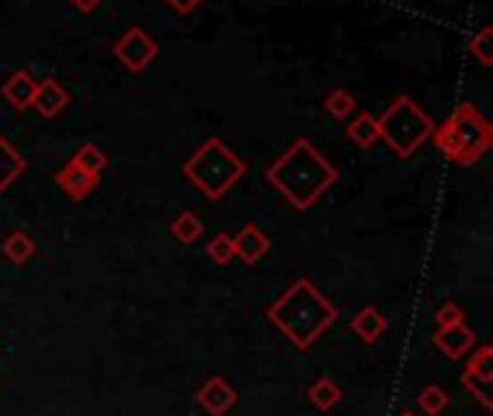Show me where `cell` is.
<instances>
[{"label": "cell", "mask_w": 493, "mask_h": 416, "mask_svg": "<svg viewBox=\"0 0 493 416\" xmlns=\"http://www.w3.org/2000/svg\"><path fill=\"white\" fill-rule=\"evenodd\" d=\"M266 179L294 212H309L332 186H338L341 171L309 139H294L292 148L266 168Z\"/></svg>", "instance_id": "6da1fadb"}, {"label": "cell", "mask_w": 493, "mask_h": 416, "mask_svg": "<svg viewBox=\"0 0 493 416\" xmlns=\"http://www.w3.org/2000/svg\"><path fill=\"white\" fill-rule=\"evenodd\" d=\"M341 318L338 307L320 292L309 278H298L268 307V321L298 350H309L315 341Z\"/></svg>", "instance_id": "7a4b0ae2"}, {"label": "cell", "mask_w": 493, "mask_h": 416, "mask_svg": "<svg viewBox=\"0 0 493 416\" xmlns=\"http://www.w3.org/2000/svg\"><path fill=\"white\" fill-rule=\"evenodd\" d=\"M430 139H433L436 151L445 154L450 162L471 168L493 148V128L482 116V110L471 102H464L453 110L448 121L433 128Z\"/></svg>", "instance_id": "3957f363"}, {"label": "cell", "mask_w": 493, "mask_h": 416, "mask_svg": "<svg viewBox=\"0 0 493 416\" xmlns=\"http://www.w3.org/2000/svg\"><path fill=\"white\" fill-rule=\"evenodd\" d=\"M249 165L234 154L223 139H205L196 148L188 162L182 165V177L196 191H202L208 200H223L226 194L245 177Z\"/></svg>", "instance_id": "277c9868"}, {"label": "cell", "mask_w": 493, "mask_h": 416, "mask_svg": "<svg viewBox=\"0 0 493 416\" xmlns=\"http://www.w3.org/2000/svg\"><path fill=\"white\" fill-rule=\"evenodd\" d=\"M433 119L424 113L410 96H399L392 99L390 107L378 116V139L387 142V148L401 156L410 159L433 133Z\"/></svg>", "instance_id": "5b68a950"}, {"label": "cell", "mask_w": 493, "mask_h": 416, "mask_svg": "<svg viewBox=\"0 0 493 416\" xmlns=\"http://www.w3.org/2000/svg\"><path fill=\"white\" fill-rule=\"evenodd\" d=\"M113 55H116V61L125 70H130V72H144L159 58V44L142 27H130L113 44Z\"/></svg>", "instance_id": "8992f818"}, {"label": "cell", "mask_w": 493, "mask_h": 416, "mask_svg": "<svg viewBox=\"0 0 493 416\" xmlns=\"http://www.w3.org/2000/svg\"><path fill=\"white\" fill-rule=\"evenodd\" d=\"M231 240H234V258H240L249 266H257L271 252V237L254 223V220H249V223L240 229V235H234Z\"/></svg>", "instance_id": "52a82bcc"}, {"label": "cell", "mask_w": 493, "mask_h": 416, "mask_svg": "<svg viewBox=\"0 0 493 416\" xmlns=\"http://www.w3.org/2000/svg\"><path fill=\"white\" fill-rule=\"evenodd\" d=\"M196 402L200 408L211 416H226L234 405H237V390H234L223 376L205 379V385L196 390Z\"/></svg>", "instance_id": "ba28073f"}, {"label": "cell", "mask_w": 493, "mask_h": 416, "mask_svg": "<svg viewBox=\"0 0 493 416\" xmlns=\"http://www.w3.org/2000/svg\"><path fill=\"white\" fill-rule=\"evenodd\" d=\"M433 345L439 347L441 356H448L450 362L464 359L467 353L476 345V333L467 324H453V327H436Z\"/></svg>", "instance_id": "9c48e42d"}, {"label": "cell", "mask_w": 493, "mask_h": 416, "mask_svg": "<svg viewBox=\"0 0 493 416\" xmlns=\"http://www.w3.org/2000/svg\"><path fill=\"white\" fill-rule=\"evenodd\" d=\"M70 104V93L61 81H55L53 76L38 81V90H35V99H32V107L38 110L41 119H55L67 110Z\"/></svg>", "instance_id": "30bf717a"}, {"label": "cell", "mask_w": 493, "mask_h": 416, "mask_svg": "<svg viewBox=\"0 0 493 416\" xmlns=\"http://www.w3.org/2000/svg\"><path fill=\"white\" fill-rule=\"evenodd\" d=\"M55 186L64 191L72 203H81V200H87L90 194L98 188V177H90L87 171H81L76 162H67L55 174Z\"/></svg>", "instance_id": "8fae6325"}, {"label": "cell", "mask_w": 493, "mask_h": 416, "mask_svg": "<svg viewBox=\"0 0 493 416\" xmlns=\"http://www.w3.org/2000/svg\"><path fill=\"white\" fill-rule=\"evenodd\" d=\"M35 90H38V81H35L27 70H15L4 84H0V93H4V99H6L12 107H15V110H27V107H32Z\"/></svg>", "instance_id": "7c38bea8"}, {"label": "cell", "mask_w": 493, "mask_h": 416, "mask_svg": "<svg viewBox=\"0 0 493 416\" xmlns=\"http://www.w3.org/2000/svg\"><path fill=\"white\" fill-rule=\"evenodd\" d=\"M352 333L358 336L361 341H366V345H375V341L381 338L390 329V321L387 315L375 310V307H364L358 315H352Z\"/></svg>", "instance_id": "4fadbf2b"}, {"label": "cell", "mask_w": 493, "mask_h": 416, "mask_svg": "<svg viewBox=\"0 0 493 416\" xmlns=\"http://www.w3.org/2000/svg\"><path fill=\"white\" fill-rule=\"evenodd\" d=\"M23 171H27V159H23V154L0 133V194L15 182Z\"/></svg>", "instance_id": "5bb4252c"}, {"label": "cell", "mask_w": 493, "mask_h": 416, "mask_svg": "<svg viewBox=\"0 0 493 416\" xmlns=\"http://www.w3.org/2000/svg\"><path fill=\"white\" fill-rule=\"evenodd\" d=\"M4 258L9 263H15V266H23L29 258H35V252H38V246H35V240L27 235V231H12V235L4 240Z\"/></svg>", "instance_id": "9a60e30c"}, {"label": "cell", "mask_w": 493, "mask_h": 416, "mask_svg": "<svg viewBox=\"0 0 493 416\" xmlns=\"http://www.w3.org/2000/svg\"><path fill=\"white\" fill-rule=\"evenodd\" d=\"M309 402L317 408V411H324V413H329L332 408H338L341 405V399H343V394H341V387H338V382H332L329 376H320L317 382L309 387Z\"/></svg>", "instance_id": "2e32d148"}, {"label": "cell", "mask_w": 493, "mask_h": 416, "mask_svg": "<svg viewBox=\"0 0 493 416\" xmlns=\"http://www.w3.org/2000/svg\"><path fill=\"white\" fill-rule=\"evenodd\" d=\"M202 220L193 212H179L174 220H170V235H174L182 246H193L196 240L202 237Z\"/></svg>", "instance_id": "e0dca14e"}, {"label": "cell", "mask_w": 493, "mask_h": 416, "mask_svg": "<svg viewBox=\"0 0 493 416\" xmlns=\"http://www.w3.org/2000/svg\"><path fill=\"white\" fill-rule=\"evenodd\" d=\"M70 162H76L81 171H87L90 177H98V179H102V174H104V168H107L110 159H107V154H104L102 148H98V145L84 142L81 148H78L76 154H72Z\"/></svg>", "instance_id": "ac0fdd59"}, {"label": "cell", "mask_w": 493, "mask_h": 416, "mask_svg": "<svg viewBox=\"0 0 493 416\" xmlns=\"http://www.w3.org/2000/svg\"><path fill=\"white\" fill-rule=\"evenodd\" d=\"M347 137L358 145L361 151H369L378 142V119L373 113H358L347 128Z\"/></svg>", "instance_id": "d6986e66"}, {"label": "cell", "mask_w": 493, "mask_h": 416, "mask_svg": "<svg viewBox=\"0 0 493 416\" xmlns=\"http://www.w3.org/2000/svg\"><path fill=\"white\" fill-rule=\"evenodd\" d=\"M355 107H358V102H355V96H352L349 90H343V87L329 90L326 99H324V110H326V113H329L332 119H338V121H343L347 116H352Z\"/></svg>", "instance_id": "ffe728a7"}, {"label": "cell", "mask_w": 493, "mask_h": 416, "mask_svg": "<svg viewBox=\"0 0 493 416\" xmlns=\"http://www.w3.org/2000/svg\"><path fill=\"white\" fill-rule=\"evenodd\" d=\"M450 408V394L439 385H427L422 394H418V411L427 416H439Z\"/></svg>", "instance_id": "44dd1931"}, {"label": "cell", "mask_w": 493, "mask_h": 416, "mask_svg": "<svg viewBox=\"0 0 493 416\" xmlns=\"http://www.w3.org/2000/svg\"><path fill=\"white\" fill-rule=\"evenodd\" d=\"M464 370L473 373V376H479L482 382H490V379H493V347H490V345L476 347V350L471 353V362H467Z\"/></svg>", "instance_id": "7402d4cb"}, {"label": "cell", "mask_w": 493, "mask_h": 416, "mask_svg": "<svg viewBox=\"0 0 493 416\" xmlns=\"http://www.w3.org/2000/svg\"><path fill=\"white\" fill-rule=\"evenodd\" d=\"M471 55L479 58V64L482 67H490L493 64V27H482L479 29L476 38H471Z\"/></svg>", "instance_id": "603a6c76"}, {"label": "cell", "mask_w": 493, "mask_h": 416, "mask_svg": "<svg viewBox=\"0 0 493 416\" xmlns=\"http://www.w3.org/2000/svg\"><path fill=\"white\" fill-rule=\"evenodd\" d=\"M208 258H211L217 266H228L234 261V240L231 235H217L208 240Z\"/></svg>", "instance_id": "cb8c5ba5"}, {"label": "cell", "mask_w": 493, "mask_h": 416, "mask_svg": "<svg viewBox=\"0 0 493 416\" xmlns=\"http://www.w3.org/2000/svg\"><path fill=\"white\" fill-rule=\"evenodd\" d=\"M462 387L467 390L471 396H476L479 399V405H482L485 411H493V399H490V382H482L479 376H473V373H462Z\"/></svg>", "instance_id": "d4e9b609"}, {"label": "cell", "mask_w": 493, "mask_h": 416, "mask_svg": "<svg viewBox=\"0 0 493 416\" xmlns=\"http://www.w3.org/2000/svg\"><path fill=\"white\" fill-rule=\"evenodd\" d=\"M433 321L439 324V327H453V324H464V310L459 307V304H453V301H448V304H441V307L433 312Z\"/></svg>", "instance_id": "484cf974"}, {"label": "cell", "mask_w": 493, "mask_h": 416, "mask_svg": "<svg viewBox=\"0 0 493 416\" xmlns=\"http://www.w3.org/2000/svg\"><path fill=\"white\" fill-rule=\"evenodd\" d=\"M165 4L177 12V15H191V12H196L202 6V0H165Z\"/></svg>", "instance_id": "4316f807"}, {"label": "cell", "mask_w": 493, "mask_h": 416, "mask_svg": "<svg viewBox=\"0 0 493 416\" xmlns=\"http://www.w3.org/2000/svg\"><path fill=\"white\" fill-rule=\"evenodd\" d=\"M70 4L76 6V9L81 12V15H90V12H95L98 6L104 4V0H70Z\"/></svg>", "instance_id": "83f0119b"}, {"label": "cell", "mask_w": 493, "mask_h": 416, "mask_svg": "<svg viewBox=\"0 0 493 416\" xmlns=\"http://www.w3.org/2000/svg\"><path fill=\"white\" fill-rule=\"evenodd\" d=\"M399 416H418V413H415V411H401Z\"/></svg>", "instance_id": "f1b7e54d"}]
</instances>
